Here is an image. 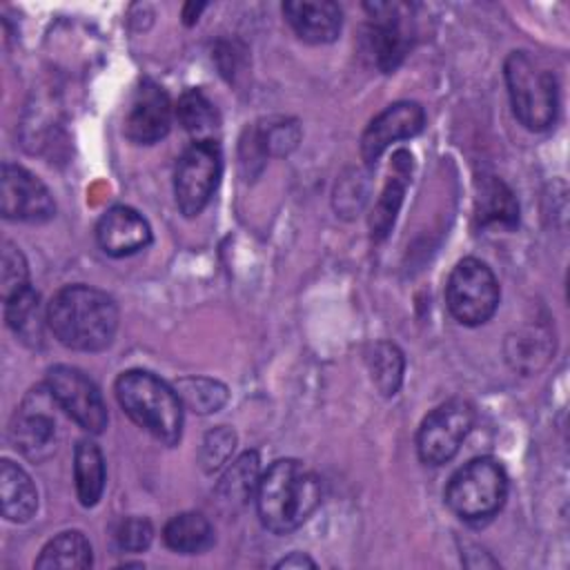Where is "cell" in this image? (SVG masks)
Returning a JSON list of instances; mask_svg holds the SVG:
<instances>
[{
  "instance_id": "cell-1",
  "label": "cell",
  "mask_w": 570,
  "mask_h": 570,
  "mask_svg": "<svg viewBox=\"0 0 570 570\" xmlns=\"http://www.w3.org/2000/svg\"><path fill=\"white\" fill-rule=\"evenodd\" d=\"M45 321L65 347L100 352L114 343L118 307L107 292L78 283L53 294Z\"/></svg>"
},
{
  "instance_id": "cell-2",
  "label": "cell",
  "mask_w": 570,
  "mask_h": 570,
  "mask_svg": "<svg viewBox=\"0 0 570 570\" xmlns=\"http://www.w3.org/2000/svg\"><path fill=\"white\" fill-rule=\"evenodd\" d=\"M323 501V483L316 472L296 459L274 461L261 474L256 510L261 523L274 534L301 528Z\"/></svg>"
},
{
  "instance_id": "cell-3",
  "label": "cell",
  "mask_w": 570,
  "mask_h": 570,
  "mask_svg": "<svg viewBox=\"0 0 570 570\" xmlns=\"http://www.w3.org/2000/svg\"><path fill=\"white\" fill-rule=\"evenodd\" d=\"M116 399L125 414L165 445L180 441L183 401L169 383L147 370H127L116 379Z\"/></svg>"
},
{
  "instance_id": "cell-4",
  "label": "cell",
  "mask_w": 570,
  "mask_h": 570,
  "mask_svg": "<svg viewBox=\"0 0 570 570\" xmlns=\"http://www.w3.org/2000/svg\"><path fill=\"white\" fill-rule=\"evenodd\" d=\"M505 85L517 120L530 131L548 129L559 109L557 78L550 69L539 67L525 51H512L503 65Z\"/></svg>"
},
{
  "instance_id": "cell-5",
  "label": "cell",
  "mask_w": 570,
  "mask_h": 570,
  "mask_svg": "<svg viewBox=\"0 0 570 570\" xmlns=\"http://www.w3.org/2000/svg\"><path fill=\"white\" fill-rule=\"evenodd\" d=\"M508 474L492 456H476L459 468L448 488L445 503L463 521L479 523L492 519L505 503Z\"/></svg>"
},
{
  "instance_id": "cell-6",
  "label": "cell",
  "mask_w": 570,
  "mask_h": 570,
  "mask_svg": "<svg viewBox=\"0 0 570 570\" xmlns=\"http://www.w3.org/2000/svg\"><path fill=\"white\" fill-rule=\"evenodd\" d=\"M501 289L492 269L479 258H463L450 272L445 303L461 325H483L499 307Z\"/></svg>"
},
{
  "instance_id": "cell-7",
  "label": "cell",
  "mask_w": 570,
  "mask_h": 570,
  "mask_svg": "<svg viewBox=\"0 0 570 570\" xmlns=\"http://www.w3.org/2000/svg\"><path fill=\"white\" fill-rule=\"evenodd\" d=\"M220 171L223 156L216 140H194L183 151L174 174V196L185 216H196L207 207L218 187Z\"/></svg>"
},
{
  "instance_id": "cell-8",
  "label": "cell",
  "mask_w": 570,
  "mask_h": 570,
  "mask_svg": "<svg viewBox=\"0 0 570 570\" xmlns=\"http://www.w3.org/2000/svg\"><path fill=\"white\" fill-rule=\"evenodd\" d=\"M474 425V407L463 399H450L434 407L419 425L416 452L428 465L448 463Z\"/></svg>"
},
{
  "instance_id": "cell-9",
  "label": "cell",
  "mask_w": 570,
  "mask_h": 570,
  "mask_svg": "<svg viewBox=\"0 0 570 570\" xmlns=\"http://www.w3.org/2000/svg\"><path fill=\"white\" fill-rule=\"evenodd\" d=\"M53 403L65 410L82 430L98 434L107 425V405L98 385L78 367L53 365L45 381Z\"/></svg>"
},
{
  "instance_id": "cell-10",
  "label": "cell",
  "mask_w": 570,
  "mask_h": 570,
  "mask_svg": "<svg viewBox=\"0 0 570 570\" xmlns=\"http://www.w3.org/2000/svg\"><path fill=\"white\" fill-rule=\"evenodd\" d=\"M0 212L7 220L45 223L56 214V203L38 176L20 165L4 163L0 176Z\"/></svg>"
},
{
  "instance_id": "cell-11",
  "label": "cell",
  "mask_w": 570,
  "mask_h": 570,
  "mask_svg": "<svg viewBox=\"0 0 570 570\" xmlns=\"http://www.w3.org/2000/svg\"><path fill=\"white\" fill-rule=\"evenodd\" d=\"M171 114L174 109L167 91L158 82L145 78L138 82L129 100L122 125L125 136L136 145H154L167 136Z\"/></svg>"
},
{
  "instance_id": "cell-12",
  "label": "cell",
  "mask_w": 570,
  "mask_h": 570,
  "mask_svg": "<svg viewBox=\"0 0 570 570\" xmlns=\"http://www.w3.org/2000/svg\"><path fill=\"white\" fill-rule=\"evenodd\" d=\"M425 111L414 100H399L387 105L379 116L370 120L361 136V156L367 165L376 163L379 156L396 140L412 138L423 129Z\"/></svg>"
},
{
  "instance_id": "cell-13",
  "label": "cell",
  "mask_w": 570,
  "mask_h": 570,
  "mask_svg": "<svg viewBox=\"0 0 570 570\" xmlns=\"http://www.w3.org/2000/svg\"><path fill=\"white\" fill-rule=\"evenodd\" d=\"M47 392H31L20 410L13 416V423L9 428L11 443L16 450H20L27 459L40 463L49 459L56 452V419L47 412V405L42 403V396Z\"/></svg>"
},
{
  "instance_id": "cell-14",
  "label": "cell",
  "mask_w": 570,
  "mask_h": 570,
  "mask_svg": "<svg viewBox=\"0 0 570 570\" xmlns=\"http://www.w3.org/2000/svg\"><path fill=\"white\" fill-rule=\"evenodd\" d=\"M401 9V4L390 2L367 4V11L372 13L365 33L367 53L372 56L374 65L385 73L396 69L410 47V31L403 22Z\"/></svg>"
},
{
  "instance_id": "cell-15",
  "label": "cell",
  "mask_w": 570,
  "mask_h": 570,
  "mask_svg": "<svg viewBox=\"0 0 570 570\" xmlns=\"http://www.w3.org/2000/svg\"><path fill=\"white\" fill-rule=\"evenodd\" d=\"M96 240L109 256H129L151 243V227L136 209L114 205L100 216Z\"/></svg>"
},
{
  "instance_id": "cell-16",
  "label": "cell",
  "mask_w": 570,
  "mask_h": 570,
  "mask_svg": "<svg viewBox=\"0 0 570 570\" xmlns=\"http://www.w3.org/2000/svg\"><path fill=\"white\" fill-rule=\"evenodd\" d=\"M283 16L294 33L312 45L336 40L343 24L341 7L332 0H287Z\"/></svg>"
},
{
  "instance_id": "cell-17",
  "label": "cell",
  "mask_w": 570,
  "mask_h": 570,
  "mask_svg": "<svg viewBox=\"0 0 570 570\" xmlns=\"http://www.w3.org/2000/svg\"><path fill=\"white\" fill-rule=\"evenodd\" d=\"M410 174H412V156L405 149L394 151L387 183H385V187L372 209V216H370V229L376 240L385 238L387 232L392 229L394 218L401 209L405 189L410 185Z\"/></svg>"
},
{
  "instance_id": "cell-18",
  "label": "cell",
  "mask_w": 570,
  "mask_h": 570,
  "mask_svg": "<svg viewBox=\"0 0 570 570\" xmlns=\"http://www.w3.org/2000/svg\"><path fill=\"white\" fill-rule=\"evenodd\" d=\"M474 216L481 227L512 229L519 223V203L512 189L497 176H483L476 183Z\"/></svg>"
},
{
  "instance_id": "cell-19",
  "label": "cell",
  "mask_w": 570,
  "mask_h": 570,
  "mask_svg": "<svg viewBox=\"0 0 570 570\" xmlns=\"http://www.w3.org/2000/svg\"><path fill=\"white\" fill-rule=\"evenodd\" d=\"M38 508V490L31 476L13 461L0 463V510L7 521L24 523Z\"/></svg>"
},
{
  "instance_id": "cell-20",
  "label": "cell",
  "mask_w": 570,
  "mask_h": 570,
  "mask_svg": "<svg viewBox=\"0 0 570 570\" xmlns=\"http://www.w3.org/2000/svg\"><path fill=\"white\" fill-rule=\"evenodd\" d=\"M163 541L169 550L180 554H200L214 543V528L200 512H183L167 521Z\"/></svg>"
},
{
  "instance_id": "cell-21",
  "label": "cell",
  "mask_w": 570,
  "mask_h": 570,
  "mask_svg": "<svg viewBox=\"0 0 570 570\" xmlns=\"http://www.w3.org/2000/svg\"><path fill=\"white\" fill-rule=\"evenodd\" d=\"M73 479L78 501L85 508L96 505L105 490V459L100 448L89 439H80L73 450Z\"/></svg>"
},
{
  "instance_id": "cell-22",
  "label": "cell",
  "mask_w": 570,
  "mask_h": 570,
  "mask_svg": "<svg viewBox=\"0 0 570 570\" xmlns=\"http://www.w3.org/2000/svg\"><path fill=\"white\" fill-rule=\"evenodd\" d=\"M94 563L91 543L80 530H65L56 534L47 546L40 550L36 559L38 570H53V568H71L82 570Z\"/></svg>"
},
{
  "instance_id": "cell-23",
  "label": "cell",
  "mask_w": 570,
  "mask_h": 570,
  "mask_svg": "<svg viewBox=\"0 0 570 570\" xmlns=\"http://www.w3.org/2000/svg\"><path fill=\"white\" fill-rule=\"evenodd\" d=\"M4 318L13 334L24 343H40L42 338V316H40V296L29 285L27 289L13 294L4 301Z\"/></svg>"
},
{
  "instance_id": "cell-24",
  "label": "cell",
  "mask_w": 570,
  "mask_h": 570,
  "mask_svg": "<svg viewBox=\"0 0 570 570\" xmlns=\"http://www.w3.org/2000/svg\"><path fill=\"white\" fill-rule=\"evenodd\" d=\"M258 454L256 452H243L223 474L218 481V494L220 499L243 505L247 499L256 497V488L261 481V465H258Z\"/></svg>"
},
{
  "instance_id": "cell-25",
  "label": "cell",
  "mask_w": 570,
  "mask_h": 570,
  "mask_svg": "<svg viewBox=\"0 0 570 570\" xmlns=\"http://www.w3.org/2000/svg\"><path fill=\"white\" fill-rule=\"evenodd\" d=\"M176 118L196 140H214V129L218 127V114L200 89H187L178 98Z\"/></svg>"
},
{
  "instance_id": "cell-26",
  "label": "cell",
  "mask_w": 570,
  "mask_h": 570,
  "mask_svg": "<svg viewBox=\"0 0 570 570\" xmlns=\"http://www.w3.org/2000/svg\"><path fill=\"white\" fill-rule=\"evenodd\" d=\"M367 367H370L376 390L383 396H394L399 392L401 381H403L405 361H403L401 350L394 343H387V341L374 343L367 354Z\"/></svg>"
},
{
  "instance_id": "cell-27",
  "label": "cell",
  "mask_w": 570,
  "mask_h": 570,
  "mask_svg": "<svg viewBox=\"0 0 570 570\" xmlns=\"http://www.w3.org/2000/svg\"><path fill=\"white\" fill-rule=\"evenodd\" d=\"M174 387L183 405L198 414H212L227 403V387L207 376H185Z\"/></svg>"
},
{
  "instance_id": "cell-28",
  "label": "cell",
  "mask_w": 570,
  "mask_h": 570,
  "mask_svg": "<svg viewBox=\"0 0 570 570\" xmlns=\"http://www.w3.org/2000/svg\"><path fill=\"white\" fill-rule=\"evenodd\" d=\"M548 336L539 330H523L508 341V361L523 372L541 367L548 358Z\"/></svg>"
},
{
  "instance_id": "cell-29",
  "label": "cell",
  "mask_w": 570,
  "mask_h": 570,
  "mask_svg": "<svg viewBox=\"0 0 570 570\" xmlns=\"http://www.w3.org/2000/svg\"><path fill=\"white\" fill-rule=\"evenodd\" d=\"M29 287V267L22 256V252L9 243L2 240V252H0V292L2 301L11 298L13 294L22 292Z\"/></svg>"
},
{
  "instance_id": "cell-30",
  "label": "cell",
  "mask_w": 570,
  "mask_h": 570,
  "mask_svg": "<svg viewBox=\"0 0 570 570\" xmlns=\"http://www.w3.org/2000/svg\"><path fill=\"white\" fill-rule=\"evenodd\" d=\"M234 445H236V434L227 425H218L212 432H207V436L203 439V448H200L203 470L205 472L220 470L229 461Z\"/></svg>"
},
{
  "instance_id": "cell-31",
  "label": "cell",
  "mask_w": 570,
  "mask_h": 570,
  "mask_svg": "<svg viewBox=\"0 0 570 570\" xmlns=\"http://www.w3.org/2000/svg\"><path fill=\"white\" fill-rule=\"evenodd\" d=\"M114 539L120 550L140 552L147 550L154 539V528L145 517H125L116 523Z\"/></svg>"
},
{
  "instance_id": "cell-32",
  "label": "cell",
  "mask_w": 570,
  "mask_h": 570,
  "mask_svg": "<svg viewBox=\"0 0 570 570\" xmlns=\"http://www.w3.org/2000/svg\"><path fill=\"white\" fill-rule=\"evenodd\" d=\"M276 568H316V563L307 554H303V552H292L289 557L281 559L276 563Z\"/></svg>"
},
{
  "instance_id": "cell-33",
  "label": "cell",
  "mask_w": 570,
  "mask_h": 570,
  "mask_svg": "<svg viewBox=\"0 0 570 570\" xmlns=\"http://www.w3.org/2000/svg\"><path fill=\"white\" fill-rule=\"evenodd\" d=\"M205 9V4H194V2H189V4H185V9H183V18H185V22L187 24H191L194 20H198V13Z\"/></svg>"
}]
</instances>
